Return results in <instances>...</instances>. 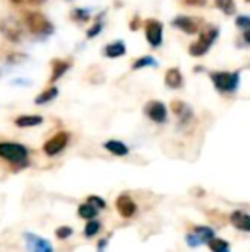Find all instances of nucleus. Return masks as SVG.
Returning <instances> with one entry per match:
<instances>
[{
  "label": "nucleus",
  "instance_id": "1",
  "mask_svg": "<svg viewBox=\"0 0 250 252\" xmlns=\"http://www.w3.org/2000/svg\"><path fill=\"white\" fill-rule=\"evenodd\" d=\"M28 156H29V151L23 144L0 143V158L12 163V165H24L28 161Z\"/></svg>",
  "mask_w": 250,
  "mask_h": 252
},
{
  "label": "nucleus",
  "instance_id": "2",
  "mask_svg": "<svg viewBox=\"0 0 250 252\" xmlns=\"http://www.w3.org/2000/svg\"><path fill=\"white\" fill-rule=\"evenodd\" d=\"M214 88L220 93H235L240 83V74L238 72H213L211 74Z\"/></svg>",
  "mask_w": 250,
  "mask_h": 252
},
{
  "label": "nucleus",
  "instance_id": "3",
  "mask_svg": "<svg viewBox=\"0 0 250 252\" xmlns=\"http://www.w3.org/2000/svg\"><path fill=\"white\" fill-rule=\"evenodd\" d=\"M24 21H26L28 30H29L33 34L43 36V34H50L52 31H54L52 23L40 12H28L26 16H24Z\"/></svg>",
  "mask_w": 250,
  "mask_h": 252
},
{
  "label": "nucleus",
  "instance_id": "4",
  "mask_svg": "<svg viewBox=\"0 0 250 252\" xmlns=\"http://www.w3.org/2000/svg\"><path fill=\"white\" fill-rule=\"evenodd\" d=\"M216 38H218V30L216 28H209V30H206L202 34H200L199 40H197L195 43L190 45L189 53L192 57H202L204 53L211 48V45L216 41Z\"/></svg>",
  "mask_w": 250,
  "mask_h": 252
},
{
  "label": "nucleus",
  "instance_id": "5",
  "mask_svg": "<svg viewBox=\"0 0 250 252\" xmlns=\"http://www.w3.org/2000/svg\"><path fill=\"white\" fill-rule=\"evenodd\" d=\"M67 144H69V132L62 130V132H57L54 137H50V139L43 144V151L47 156H57L58 153H62L65 150Z\"/></svg>",
  "mask_w": 250,
  "mask_h": 252
},
{
  "label": "nucleus",
  "instance_id": "6",
  "mask_svg": "<svg viewBox=\"0 0 250 252\" xmlns=\"http://www.w3.org/2000/svg\"><path fill=\"white\" fill-rule=\"evenodd\" d=\"M24 244L28 252H54V247L47 239L34 233H24Z\"/></svg>",
  "mask_w": 250,
  "mask_h": 252
},
{
  "label": "nucleus",
  "instance_id": "7",
  "mask_svg": "<svg viewBox=\"0 0 250 252\" xmlns=\"http://www.w3.org/2000/svg\"><path fill=\"white\" fill-rule=\"evenodd\" d=\"M0 31H2V34L7 38V40L14 41V43H19V41L23 40V30H21V24L17 23L16 19H12V17H9V19H5V21L0 23Z\"/></svg>",
  "mask_w": 250,
  "mask_h": 252
},
{
  "label": "nucleus",
  "instance_id": "8",
  "mask_svg": "<svg viewBox=\"0 0 250 252\" xmlns=\"http://www.w3.org/2000/svg\"><path fill=\"white\" fill-rule=\"evenodd\" d=\"M146 38L153 48H158L163 41V24L156 19L146 21Z\"/></svg>",
  "mask_w": 250,
  "mask_h": 252
},
{
  "label": "nucleus",
  "instance_id": "9",
  "mask_svg": "<svg viewBox=\"0 0 250 252\" xmlns=\"http://www.w3.org/2000/svg\"><path fill=\"white\" fill-rule=\"evenodd\" d=\"M144 113L156 124L167 122V106L161 101H149L144 108Z\"/></svg>",
  "mask_w": 250,
  "mask_h": 252
},
{
  "label": "nucleus",
  "instance_id": "10",
  "mask_svg": "<svg viewBox=\"0 0 250 252\" xmlns=\"http://www.w3.org/2000/svg\"><path fill=\"white\" fill-rule=\"evenodd\" d=\"M117 211L122 218H132L137 213V204L129 194H122L117 197Z\"/></svg>",
  "mask_w": 250,
  "mask_h": 252
},
{
  "label": "nucleus",
  "instance_id": "11",
  "mask_svg": "<svg viewBox=\"0 0 250 252\" xmlns=\"http://www.w3.org/2000/svg\"><path fill=\"white\" fill-rule=\"evenodd\" d=\"M230 221L235 228H238L240 232H250V215L245 211H233L230 215Z\"/></svg>",
  "mask_w": 250,
  "mask_h": 252
},
{
  "label": "nucleus",
  "instance_id": "12",
  "mask_svg": "<svg viewBox=\"0 0 250 252\" xmlns=\"http://www.w3.org/2000/svg\"><path fill=\"white\" fill-rule=\"evenodd\" d=\"M173 26L175 28H178V30H182V31H185V33H189V34H194V33H197V23L194 19H190V17L187 16H178V17H175L173 19Z\"/></svg>",
  "mask_w": 250,
  "mask_h": 252
},
{
  "label": "nucleus",
  "instance_id": "13",
  "mask_svg": "<svg viewBox=\"0 0 250 252\" xmlns=\"http://www.w3.org/2000/svg\"><path fill=\"white\" fill-rule=\"evenodd\" d=\"M165 83L167 86L173 88V90H178V88L184 86V77H182V72L178 69H170L165 74Z\"/></svg>",
  "mask_w": 250,
  "mask_h": 252
},
{
  "label": "nucleus",
  "instance_id": "14",
  "mask_svg": "<svg viewBox=\"0 0 250 252\" xmlns=\"http://www.w3.org/2000/svg\"><path fill=\"white\" fill-rule=\"evenodd\" d=\"M105 150H107L108 153H111V155H115V156H127L129 155V148H127V144H124L122 141H117V139L107 141V143H105Z\"/></svg>",
  "mask_w": 250,
  "mask_h": 252
},
{
  "label": "nucleus",
  "instance_id": "15",
  "mask_svg": "<svg viewBox=\"0 0 250 252\" xmlns=\"http://www.w3.org/2000/svg\"><path fill=\"white\" fill-rule=\"evenodd\" d=\"M52 67H54V70H52V77H50V83H55L57 79H60L63 74L69 70L70 63L65 62V60H54L52 62Z\"/></svg>",
  "mask_w": 250,
  "mask_h": 252
},
{
  "label": "nucleus",
  "instance_id": "16",
  "mask_svg": "<svg viewBox=\"0 0 250 252\" xmlns=\"http://www.w3.org/2000/svg\"><path fill=\"white\" fill-rule=\"evenodd\" d=\"M98 211H100V209H98L96 206L89 201L83 202V204L77 208V215H79V218H86V220H93L94 216L98 215Z\"/></svg>",
  "mask_w": 250,
  "mask_h": 252
},
{
  "label": "nucleus",
  "instance_id": "17",
  "mask_svg": "<svg viewBox=\"0 0 250 252\" xmlns=\"http://www.w3.org/2000/svg\"><path fill=\"white\" fill-rule=\"evenodd\" d=\"M124 53H125V45L122 43V41H113V43L105 47V55H107L108 59H118V57H122Z\"/></svg>",
  "mask_w": 250,
  "mask_h": 252
},
{
  "label": "nucleus",
  "instance_id": "18",
  "mask_svg": "<svg viewBox=\"0 0 250 252\" xmlns=\"http://www.w3.org/2000/svg\"><path fill=\"white\" fill-rule=\"evenodd\" d=\"M41 122H43V117L40 115H21L16 119L17 127H34L40 126Z\"/></svg>",
  "mask_w": 250,
  "mask_h": 252
},
{
  "label": "nucleus",
  "instance_id": "19",
  "mask_svg": "<svg viewBox=\"0 0 250 252\" xmlns=\"http://www.w3.org/2000/svg\"><path fill=\"white\" fill-rule=\"evenodd\" d=\"M192 233L197 237L199 244H207L211 239H214V230L209 228V226H195Z\"/></svg>",
  "mask_w": 250,
  "mask_h": 252
},
{
  "label": "nucleus",
  "instance_id": "20",
  "mask_svg": "<svg viewBox=\"0 0 250 252\" xmlns=\"http://www.w3.org/2000/svg\"><path fill=\"white\" fill-rule=\"evenodd\" d=\"M207 246H209L211 252H230V244L223 239H216V237L211 239Z\"/></svg>",
  "mask_w": 250,
  "mask_h": 252
},
{
  "label": "nucleus",
  "instance_id": "21",
  "mask_svg": "<svg viewBox=\"0 0 250 252\" xmlns=\"http://www.w3.org/2000/svg\"><path fill=\"white\" fill-rule=\"evenodd\" d=\"M57 94H58L57 88H50V90H47L45 93L38 94L36 100H34V103H36V105H43V103H48V101L54 100V98H57Z\"/></svg>",
  "mask_w": 250,
  "mask_h": 252
},
{
  "label": "nucleus",
  "instance_id": "22",
  "mask_svg": "<svg viewBox=\"0 0 250 252\" xmlns=\"http://www.w3.org/2000/svg\"><path fill=\"white\" fill-rule=\"evenodd\" d=\"M214 2H216L218 9H221L224 14H228V16H231V14L235 12V2L233 0H214Z\"/></svg>",
  "mask_w": 250,
  "mask_h": 252
},
{
  "label": "nucleus",
  "instance_id": "23",
  "mask_svg": "<svg viewBox=\"0 0 250 252\" xmlns=\"http://www.w3.org/2000/svg\"><path fill=\"white\" fill-rule=\"evenodd\" d=\"M101 230V223L96 221V220H89L86 225V228H84V235L86 237H94L98 232Z\"/></svg>",
  "mask_w": 250,
  "mask_h": 252
},
{
  "label": "nucleus",
  "instance_id": "24",
  "mask_svg": "<svg viewBox=\"0 0 250 252\" xmlns=\"http://www.w3.org/2000/svg\"><path fill=\"white\" fill-rule=\"evenodd\" d=\"M146 65H156L153 57H142V59L136 60V62L132 63V69L137 70V69H142V67H146Z\"/></svg>",
  "mask_w": 250,
  "mask_h": 252
},
{
  "label": "nucleus",
  "instance_id": "25",
  "mask_svg": "<svg viewBox=\"0 0 250 252\" xmlns=\"http://www.w3.org/2000/svg\"><path fill=\"white\" fill-rule=\"evenodd\" d=\"M55 235H57L60 240H65V239H69V237L72 235V228H70V226H60V228H57Z\"/></svg>",
  "mask_w": 250,
  "mask_h": 252
},
{
  "label": "nucleus",
  "instance_id": "26",
  "mask_svg": "<svg viewBox=\"0 0 250 252\" xmlns=\"http://www.w3.org/2000/svg\"><path fill=\"white\" fill-rule=\"evenodd\" d=\"M87 201L93 202V204L96 206L98 209H103L105 206H107V202H105L103 199H101V197H98V196H89V197H87Z\"/></svg>",
  "mask_w": 250,
  "mask_h": 252
},
{
  "label": "nucleus",
  "instance_id": "27",
  "mask_svg": "<svg viewBox=\"0 0 250 252\" xmlns=\"http://www.w3.org/2000/svg\"><path fill=\"white\" fill-rule=\"evenodd\" d=\"M237 26L242 28V30H247V28H250V17L249 16H242L237 19Z\"/></svg>",
  "mask_w": 250,
  "mask_h": 252
},
{
  "label": "nucleus",
  "instance_id": "28",
  "mask_svg": "<svg viewBox=\"0 0 250 252\" xmlns=\"http://www.w3.org/2000/svg\"><path fill=\"white\" fill-rule=\"evenodd\" d=\"M74 17H76L77 21H87V12L86 10H83V9H77V10H74Z\"/></svg>",
  "mask_w": 250,
  "mask_h": 252
},
{
  "label": "nucleus",
  "instance_id": "29",
  "mask_svg": "<svg viewBox=\"0 0 250 252\" xmlns=\"http://www.w3.org/2000/svg\"><path fill=\"white\" fill-rule=\"evenodd\" d=\"M100 31H101V24H94V26L87 31V38H94L96 34H100Z\"/></svg>",
  "mask_w": 250,
  "mask_h": 252
},
{
  "label": "nucleus",
  "instance_id": "30",
  "mask_svg": "<svg viewBox=\"0 0 250 252\" xmlns=\"http://www.w3.org/2000/svg\"><path fill=\"white\" fill-rule=\"evenodd\" d=\"M185 2H187L189 5H204L206 0H185Z\"/></svg>",
  "mask_w": 250,
  "mask_h": 252
},
{
  "label": "nucleus",
  "instance_id": "31",
  "mask_svg": "<svg viewBox=\"0 0 250 252\" xmlns=\"http://www.w3.org/2000/svg\"><path fill=\"white\" fill-rule=\"evenodd\" d=\"M244 38H245V41L250 45V28H247V30H244Z\"/></svg>",
  "mask_w": 250,
  "mask_h": 252
},
{
  "label": "nucleus",
  "instance_id": "32",
  "mask_svg": "<svg viewBox=\"0 0 250 252\" xmlns=\"http://www.w3.org/2000/svg\"><path fill=\"white\" fill-rule=\"evenodd\" d=\"M26 2H29V3H34V5H38V3H43L45 0H26Z\"/></svg>",
  "mask_w": 250,
  "mask_h": 252
},
{
  "label": "nucleus",
  "instance_id": "33",
  "mask_svg": "<svg viewBox=\"0 0 250 252\" xmlns=\"http://www.w3.org/2000/svg\"><path fill=\"white\" fill-rule=\"evenodd\" d=\"M107 246V239H103V240H100V249H103V247Z\"/></svg>",
  "mask_w": 250,
  "mask_h": 252
},
{
  "label": "nucleus",
  "instance_id": "34",
  "mask_svg": "<svg viewBox=\"0 0 250 252\" xmlns=\"http://www.w3.org/2000/svg\"><path fill=\"white\" fill-rule=\"evenodd\" d=\"M12 2H14V3H21L23 0H12Z\"/></svg>",
  "mask_w": 250,
  "mask_h": 252
},
{
  "label": "nucleus",
  "instance_id": "35",
  "mask_svg": "<svg viewBox=\"0 0 250 252\" xmlns=\"http://www.w3.org/2000/svg\"><path fill=\"white\" fill-rule=\"evenodd\" d=\"M247 2H250V0H247Z\"/></svg>",
  "mask_w": 250,
  "mask_h": 252
}]
</instances>
